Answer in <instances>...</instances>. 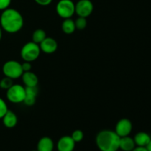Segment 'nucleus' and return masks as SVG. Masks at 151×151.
<instances>
[{"mask_svg":"<svg viewBox=\"0 0 151 151\" xmlns=\"http://www.w3.org/2000/svg\"><path fill=\"white\" fill-rule=\"evenodd\" d=\"M22 81L27 87L37 86L38 83V78L35 73L29 72H25L22 75Z\"/></svg>","mask_w":151,"mask_h":151,"instance_id":"obj_13","label":"nucleus"},{"mask_svg":"<svg viewBox=\"0 0 151 151\" xmlns=\"http://www.w3.org/2000/svg\"><path fill=\"white\" fill-rule=\"evenodd\" d=\"M134 142L137 146L139 147H146L151 140L148 134L145 132H139L135 135L134 138Z\"/></svg>","mask_w":151,"mask_h":151,"instance_id":"obj_16","label":"nucleus"},{"mask_svg":"<svg viewBox=\"0 0 151 151\" xmlns=\"http://www.w3.org/2000/svg\"><path fill=\"white\" fill-rule=\"evenodd\" d=\"M47 38V33L42 29H37L33 32L32 35V41L35 44H40L45 38Z\"/></svg>","mask_w":151,"mask_h":151,"instance_id":"obj_18","label":"nucleus"},{"mask_svg":"<svg viewBox=\"0 0 151 151\" xmlns=\"http://www.w3.org/2000/svg\"><path fill=\"white\" fill-rule=\"evenodd\" d=\"M2 122L4 126L7 128H13L17 125L18 118L16 114L12 111L8 110L2 117Z\"/></svg>","mask_w":151,"mask_h":151,"instance_id":"obj_14","label":"nucleus"},{"mask_svg":"<svg viewBox=\"0 0 151 151\" xmlns=\"http://www.w3.org/2000/svg\"><path fill=\"white\" fill-rule=\"evenodd\" d=\"M35 1L41 6H47L51 4L52 0H35Z\"/></svg>","mask_w":151,"mask_h":151,"instance_id":"obj_25","label":"nucleus"},{"mask_svg":"<svg viewBox=\"0 0 151 151\" xmlns=\"http://www.w3.org/2000/svg\"><path fill=\"white\" fill-rule=\"evenodd\" d=\"M25 95V87H23L19 84H13L10 88L7 90L6 93L7 99L10 103H23Z\"/></svg>","mask_w":151,"mask_h":151,"instance_id":"obj_6","label":"nucleus"},{"mask_svg":"<svg viewBox=\"0 0 151 151\" xmlns=\"http://www.w3.org/2000/svg\"><path fill=\"white\" fill-rule=\"evenodd\" d=\"M146 148H147V151H151V140L150 141V142L148 143V145L146 146Z\"/></svg>","mask_w":151,"mask_h":151,"instance_id":"obj_27","label":"nucleus"},{"mask_svg":"<svg viewBox=\"0 0 151 151\" xmlns=\"http://www.w3.org/2000/svg\"><path fill=\"white\" fill-rule=\"evenodd\" d=\"M41 52L39 44L31 41V42L27 43L23 46L21 50V57L23 59L24 61L31 63L39 57Z\"/></svg>","mask_w":151,"mask_h":151,"instance_id":"obj_3","label":"nucleus"},{"mask_svg":"<svg viewBox=\"0 0 151 151\" xmlns=\"http://www.w3.org/2000/svg\"><path fill=\"white\" fill-rule=\"evenodd\" d=\"M120 137L114 131L103 130L97 134L95 139L97 147L100 151H118Z\"/></svg>","mask_w":151,"mask_h":151,"instance_id":"obj_2","label":"nucleus"},{"mask_svg":"<svg viewBox=\"0 0 151 151\" xmlns=\"http://www.w3.org/2000/svg\"><path fill=\"white\" fill-rule=\"evenodd\" d=\"M133 125L131 120L126 118L121 119L118 121L115 126V132L119 137H124L129 136L132 131Z\"/></svg>","mask_w":151,"mask_h":151,"instance_id":"obj_8","label":"nucleus"},{"mask_svg":"<svg viewBox=\"0 0 151 151\" xmlns=\"http://www.w3.org/2000/svg\"><path fill=\"white\" fill-rule=\"evenodd\" d=\"M61 28L63 32L64 33L67 34V35H70V34L73 33L75 29H76L75 22L71 18L63 20V23L61 24Z\"/></svg>","mask_w":151,"mask_h":151,"instance_id":"obj_17","label":"nucleus"},{"mask_svg":"<svg viewBox=\"0 0 151 151\" xmlns=\"http://www.w3.org/2000/svg\"><path fill=\"white\" fill-rule=\"evenodd\" d=\"M7 111H8V109H7V106L5 101L1 97H0V119H2Z\"/></svg>","mask_w":151,"mask_h":151,"instance_id":"obj_22","label":"nucleus"},{"mask_svg":"<svg viewBox=\"0 0 151 151\" xmlns=\"http://www.w3.org/2000/svg\"><path fill=\"white\" fill-rule=\"evenodd\" d=\"M54 142L50 137H44L39 139L37 144L38 151H53L54 150Z\"/></svg>","mask_w":151,"mask_h":151,"instance_id":"obj_12","label":"nucleus"},{"mask_svg":"<svg viewBox=\"0 0 151 151\" xmlns=\"http://www.w3.org/2000/svg\"><path fill=\"white\" fill-rule=\"evenodd\" d=\"M75 147V142L71 136H63L60 137L57 143L58 151H73Z\"/></svg>","mask_w":151,"mask_h":151,"instance_id":"obj_9","label":"nucleus"},{"mask_svg":"<svg viewBox=\"0 0 151 151\" xmlns=\"http://www.w3.org/2000/svg\"><path fill=\"white\" fill-rule=\"evenodd\" d=\"M136 147L135 142L134 139L129 136L120 137L119 141V149L122 151H132Z\"/></svg>","mask_w":151,"mask_h":151,"instance_id":"obj_15","label":"nucleus"},{"mask_svg":"<svg viewBox=\"0 0 151 151\" xmlns=\"http://www.w3.org/2000/svg\"><path fill=\"white\" fill-rule=\"evenodd\" d=\"M2 72L4 76L12 80L21 78L24 73L22 63L13 60H8L4 63L2 66Z\"/></svg>","mask_w":151,"mask_h":151,"instance_id":"obj_4","label":"nucleus"},{"mask_svg":"<svg viewBox=\"0 0 151 151\" xmlns=\"http://www.w3.org/2000/svg\"><path fill=\"white\" fill-rule=\"evenodd\" d=\"M22 67L24 72H29L32 69V64H31L30 62L24 61L23 63H22Z\"/></svg>","mask_w":151,"mask_h":151,"instance_id":"obj_24","label":"nucleus"},{"mask_svg":"<svg viewBox=\"0 0 151 151\" xmlns=\"http://www.w3.org/2000/svg\"><path fill=\"white\" fill-rule=\"evenodd\" d=\"M58 42L54 38L47 37L41 44H39L41 51L46 54H52L57 50Z\"/></svg>","mask_w":151,"mask_h":151,"instance_id":"obj_10","label":"nucleus"},{"mask_svg":"<svg viewBox=\"0 0 151 151\" xmlns=\"http://www.w3.org/2000/svg\"><path fill=\"white\" fill-rule=\"evenodd\" d=\"M13 85V80L7 78V77H4V78H2V79L0 81V88H1V89L7 90Z\"/></svg>","mask_w":151,"mask_h":151,"instance_id":"obj_19","label":"nucleus"},{"mask_svg":"<svg viewBox=\"0 0 151 151\" xmlns=\"http://www.w3.org/2000/svg\"><path fill=\"white\" fill-rule=\"evenodd\" d=\"M132 151H147L146 147H139V146H137V147H134V149Z\"/></svg>","mask_w":151,"mask_h":151,"instance_id":"obj_26","label":"nucleus"},{"mask_svg":"<svg viewBox=\"0 0 151 151\" xmlns=\"http://www.w3.org/2000/svg\"><path fill=\"white\" fill-rule=\"evenodd\" d=\"M75 27L76 29H79V30H83L85 29L87 26V21L86 18L83 17H78L75 22Z\"/></svg>","mask_w":151,"mask_h":151,"instance_id":"obj_20","label":"nucleus"},{"mask_svg":"<svg viewBox=\"0 0 151 151\" xmlns=\"http://www.w3.org/2000/svg\"><path fill=\"white\" fill-rule=\"evenodd\" d=\"M93 10L94 4L91 0H79L75 4V13L79 17H88Z\"/></svg>","mask_w":151,"mask_h":151,"instance_id":"obj_7","label":"nucleus"},{"mask_svg":"<svg viewBox=\"0 0 151 151\" xmlns=\"http://www.w3.org/2000/svg\"><path fill=\"white\" fill-rule=\"evenodd\" d=\"M23 26V16L17 10L7 8L3 10L0 16V27L1 29L9 33H16L20 31Z\"/></svg>","mask_w":151,"mask_h":151,"instance_id":"obj_1","label":"nucleus"},{"mask_svg":"<svg viewBox=\"0 0 151 151\" xmlns=\"http://www.w3.org/2000/svg\"><path fill=\"white\" fill-rule=\"evenodd\" d=\"M1 38H2V29L0 27V41L1 40Z\"/></svg>","mask_w":151,"mask_h":151,"instance_id":"obj_28","label":"nucleus"},{"mask_svg":"<svg viewBox=\"0 0 151 151\" xmlns=\"http://www.w3.org/2000/svg\"><path fill=\"white\" fill-rule=\"evenodd\" d=\"M32 151H38L37 150H32Z\"/></svg>","mask_w":151,"mask_h":151,"instance_id":"obj_29","label":"nucleus"},{"mask_svg":"<svg viewBox=\"0 0 151 151\" xmlns=\"http://www.w3.org/2000/svg\"><path fill=\"white\" fill-rule=\"evenodd\" d=\"M11 0H0V10H4L9 8Z\"/></svg>","mask_w":151,"mask_h":151,"instance_id":"obj_23","label":"nucleus"},{"mask_svg":"<svg viewBox=\"0 0 151 151\" xmlns=\"http://www.w3.org/2000/svg\"><path fill=\"white\" fill-rule=\"evenodd\" d=\"M38 88L37 86L27 87L25 86V95L23 103L27 106H32L35 103L36 97L38 95Z\"/></svg>","mask_w":151,"mask_h":151,"instance_id":"obj_11","label":"nucleus"},{"mask_svg":"<svg viewBox=\"0 0 151 151\" xmlns=\"http://www.w3.org/2000/svg\"><path fill=\"white\" fill-rule=\"evenodd\" d=\"M71 137L72 138V139L75 141V143L80 142L82 141L84 138V134L81 130H75L73 131V133L72 134Z\"/></svg>","mask_w":151,"mask_h":151,"instance_id":"obj_21","label":"nucleus"},{"mask_svg":"<svg viewBox=\"0 0 151 151\" xmlns=\"http://www.w3.org/2000/svg\"><path fill=\"white\" fill-rule=\"evenodd\" d=\"M56 12L62 19H70L75 13V4L72 0H60L56 5Z\"/></svg>","mask_w":151,"mask_h":151,"instance_id":"obj_5","label":"nucleus"}]
</instances>
